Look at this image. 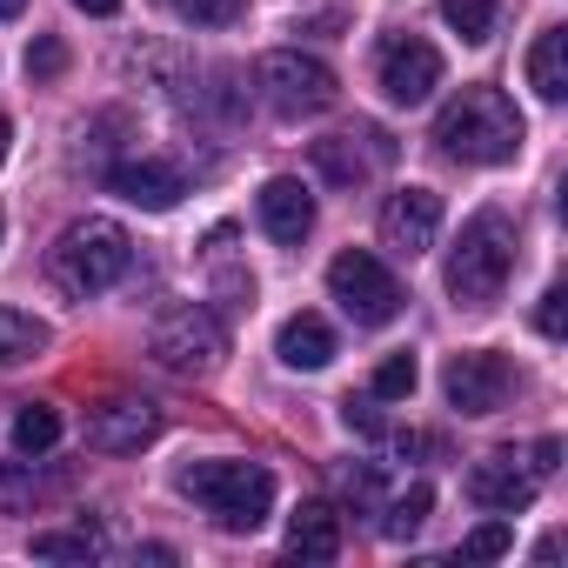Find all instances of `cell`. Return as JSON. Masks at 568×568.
<instances>
[{"instance_id": "cell-20", "label": "cell", "mask_w": 568, "mask_h": 568, "mask_svg": "<svg viewBox=\"0 0 568 568\" xmlns=\"http://www.w3.org/2000/svg\"><path fill=\"white\" fill-rule=\"evenodd\" d=\"M54 442H61V408L28 402V408L14 415V455H48Z\"/></svg>"}, {"instance_id": "cell-18", "label": "cell", "mask_w": 568, "mask_h": 568, "mask_svg": "<svg viewBox=\"0 0 568 568\" xmlns=\"http://www.w3.org/2000/svg\"><path fill=\"white\" fill-rule=\"evenodd\" d=\"M48 342H54V328H48V322H34L28 308H0V368L34 362Z\"/></svg>"}, {"instance_id": "cell-30", "label": "cell", "mask_w": 568, "mask_h": 568, "mask_svg": "<svg viewBox=\"0 0 568 568\" xmlns=\"http://www.w3.org/2000/svg\"><path fill=\"white\" fill-rule=\"evenodd\" d=\"M555 462H561V442H555V435H548V442H541V448H535V475H555Z\"/></svg>"}, {"instance_id": "cell-5", "label": "cell", "mask_w": 568, "mask_h": 568, "mask_svg": "<svg viewBox=\"0 0 568 568\" xmlns=\"http://www.w3.org/2000/svg\"><path fill=\"white\" fill-rule=\"evenodd\" d=\"M148 355L174 375H214L227 362V328L214 308L187 302V308H168L154 328H148Z\"/></svg>"}, {"instance_id": "cell-22", "label": "cell", "mask_w": 568, "mask_h": 568, "mask_svg": "<svg viewBox=\"0 0 568 568\" xmlns=\"http://www.w3.org/2000/svg\"><path fill=\"white\" fill-rule=\"evenodd\" d=\"M428 508H435V488H428V481L402 488V495L388 501V521H382V535H395V541H402V535H415V528L428 521Z\"/></svg>"}, {"instance_id": "cell-15", "label": "cell", "mask_w": 568, "mask_h": 568, "mask_svg": "<svg viewBox=\"0 0 568 568\" xmlns=\"http://www.w3.org/2000/svg\"><path fill=\"white\" fill-rule=\"evenodd\" d=\"M274 355H281V368H302V375H315V368H328L335 362V328L322 322V315H288L281 322V335H274Z\"/></svg>"}, {"instance_id": "cell-4", "label": "cell", "mask_w": 568, "mask_h": 568, "mask_svg": "<svg viewBox=\"0 0 568 568\" xmlns=\"http://www.w3.org/2000/svg\"><path fill=\"white\" fill-rule=\"evenodd\" d=\"M174 488L201 515H214V528H227V535H254L274 508V475L261 462H187L174 475Z\"/></svg>"}, {"instance_id": "cell-12", "label": "cell", "mask_w": 568, "mask_h": 568, "mask_svg": "<svg viewBox=\"0 0 568 568\" xmlns=\"http://www.w3.org/2000/svg\"><path fill=\"white\" fill-rule=\"evenodd\" d=\"M154 435H161L154 402H108L88 415V448H101V455H141Z\"/></svg>"}, {"instance_id": "cell-17", "label": "cell", "mask_w": 568, "mask_h": 568, "mask_svg": "<svg viewBox=\"0 0 568 568\" xmlns=\"http://www.w3.org/2000/svg\"><path fill=\"white\" fill-rule=\"evenodd\" d=\"M528 88L541 101H561L568 94V34L561 28H541L535 48H528Z\"/></svg>"}, {"instance_id": "cell-29", "label": "cell", "mask_w": 568, "mask_h": 568, "mask_svg": "<svg viewBox=\"0 0 568 568\" xmlns=\"http://www.w3.org/2000/svg\"><path fill=\"white\" fill-rule=\"evenodd\" d=\"M342 422H348L355 435H368V442H375V435H388V422H382V408H375V402H355V395L342 402Z\"/></svg>"}, {"instance_id": "cell-26", "label": "cell", "mask_w": 568, "mask_h": 568, "mask_svg": "<svg viewBox=\"0 0 568 568\" xmlns=\"http://www.w3.org/2000/svg\"><path fill=\"white\" fill-rule=\"evenodd\" d=\"M168 8L187 21V28H234L247 14V0H168Z\"/></svg>"}, {"instance_id": "cell-2", "label": "cell", "mask_w": 568, "mask_h": 568, "mask_svg": "<svg viewBox=\"0 0 568 568\" xmlns=\"http://www.w3.org/2000/svg\"><path fill=\"white\" fill-rule=\"evenodd\" d=\"M128 267H134V241H128V227H121V221H108V214L68 221V227H61V241L48 247V274H54V288H61V295H74V302L108 295Z\"/></svg>"}, {"instance_id": "cell-9", "label": "cell", "mask_w": 568, "mask_h": 568, "mask_svg": "<svg viewBox=\"0 0 568 568\" xmlns=\"http://www.w3.org/2000/svg\"><path fill=\"white\" fill-rule=\"evenodd\" d=\"M375 74H382V94H388L395 108H422V101L442 88V54H435L422 34H395V41H382Z\"/></svg>"}, {"instance_id": "cell-8", "label": "cell", "mask_w": 568, "mask_h": 568, "mask_svg": "<svg viewBox=\"0 0 568 568\" xmlns=\"http://www.w3.org/2000/svg\"><path fill=\"white\" fill-rule=\"evenodd\" d=\"M442 395H448L455 415H495V408H508V395H515V368H508V355H495V348H462V355H448V368H442Z\"/></svg>"}, {"instance_id": "cell-6", "label": "cell", "mask_w": 568, "mask_h": 568, "mask_svg": "<svg viewBox=\"0 0 568 568\" xmlns=\"http://www.w3.org/2000/svg\"><path fill=\"white\" fill-rule=\"evenodd\" d=\"M328 295L342 302V315L355 328H388L402 315V281L368 254V247H342L328 261Z\"/></svg>"}, {"instance_id": "cell-25", "label": "cell", "mask_w": 568, "mask_h": 568, "mask_svg": "<svg viewBox=\"0 0 568 568\" xmlns=\"http://www.w3.org/2000/svg\"><path fill=\"white\" fill-rule=\"evenodd\" d=\"M415 382H422V368H415V355L402 348V355H388V362L375 368V402H408Z\"/></svg>"}, {"instance_id": "cell-34", "label": "cell", "mask_w": 568, "mask_h": 568, "mask_svg": "<svg viewBox=\"0 0 568 568\" xmlns=\"http://www.w3.org/2000/svg\"><path fill=\"white\" fill-rule=\"evenodd\" d=\"M0 234H8V214H0Z\"/></svg>"}, {"instance_id": "cell-21", "label": "cell", "mask_w": 568, "mask_h": 568, "mask_svg": "<svg viewBox=\"0 0 568 568\" xmlns=\"http://www.w3.org/2000/svg\"><path fill=\"white\" fill-rule=\"evenodd\" d=\"M101 548H108V541H101V528H88V521H81V528H61V535H34V555H41V561H94Z\"/></svg>"}, {"instance_id": "cell-24", "label": "cell", "mask_w": 568, "mask_h": 568, "mask_svg": "<svg viewBox=\"0 0 568 568\" xmlns=\"http://www.w3.org/2000/svg\"><path fill=\"white\" fill-rule=\"evenodd\" d=\"M515 548V528H508V515H488L462 548H455V561H495V555H508Z\"/></svg>"}, {"instance_id": "cell-10", "label": "cell", "mask_w": 568, "mask_h": 568, "mask_svg": "<svg viewBox=\"0 0 568 568\" xmlns=\"http://www.w3.org/2000/svg\"><path fill=\"white\" fill-rule=\"evenodd\" d=\"M442 234V194L435 187H395L382 201V247H395L402 261L428 254Z\"/></svg>"}, {"instance_id": "cell-31", "label": "cell", "mask_w": 568, "mask_h": 568, "mask_svg": "<svg viewBox=\"0 0 568 568\" xmlns=\"http://www.w3.org/2000/svg\"><path fill=\"white\" fill-rule=\"evenodd\" d=\"M81 14H121V0H74Z\"/></svg>"}, {"instance_id": "cell-23", "label": "cell", "mask_w": 568, "mask_h": 568, "mask_svg": "<svg viewBox=\"0 0 568 568\" xmlns=\"http://www.w3.org/2000/svg\"><path fill=\"white\" fill-rule=\"evenodd\" d=\"M442 21L462 41H488L495 34V0H442Z\"/></svg>"}, {"instance_id": "cell-13", "label": "cell", "mask_w": 568, "mask_h": 568, "mask_svg": "<svg viewBox=\"0 0 568 568\" xmlns=\"http://www.w3.org/2000/svg\"><path fill=\"white\" fill-rule=\"evenodd\" d=\"M108 187L114 194H128L134 207H174L181 194H187V174L174 168V161H161V154H134V161H121V168H108Z\"/></svg>"}, {"instance_id": "cell-1", "label": "cell", "mask_w": 568, "mask_h": 568, "mask_svg": "<svg viewBox=\"0 0 568 568\" xmlns=\"http://www.w3.org/2000/svg\"><path fill=\"white\" fill-rule=\"evenodd\" d=\"M521 141H528V128H521V114L501 88H462L435 114V148L462 168H501V161L521 154Z\"/></svg>"}, {"instance_id": "cell-11", "label": "cell", "mask_w": 568, "mask_h": 568, "mask_svg": "<svg viewBox=\"0 0 568 568\" xmlns=\"http://www.w3.org/2000/svg\"><path fill=\"white\" fill-rule=\"evenodd\" d=\"M254 214H261L267 241H281V247H302V241L315 234V194H308L295 174H274V181H261V194H254Z\"/></svg>"}, {"instance_id": "cell-19", "label": "cell", "mask_w": 568, "mask_h": 568, "mask_svg": "<svg viewBox=\"0 0 568 568\" xmlns=\"http://www.w3.org/2000/svg\"><path fill=\"white\" fill-rule=\"evenodd\" d=\"M315 168H322L335 187H355V181H368V154H362L348 134H328V141H315Z\"/></svg>"}, {"instance_id": "cell-32", "label": "cell", "mask_w": 568, "mask_h": 568, "mask_svg": "<svg viewBox=\"0 0 568 568\" xmlns=\"http://www.w3.org/2000/svg\"><path fill=\"white\" fill-rule=\"evenodd\" d=\"M21 8H28V0H0V21H21Z\"/></svg>"}, {"instance_id": "cell-16", "label": "cell", "mask_w": 568, "mask_h": 568, "mask_svg": "<svg viewBox=\"0 0 568 568\" xmlns=\"http://www.w3.org/2000/svg\"><path fill=\"white\" fill-rule=\"evenodd\" d=\"M288 555L302 561H335L342 555V508L335 501H302L288 515Z\"/></svg>"}, {"instance_id": "cell-27", "label": "cell", "mask_w": 568, "mask_h": 568, "mask_svg": "<svg viewBox=\"0 0 568 568\" xmlns=\"http://www.w3.org/2000/svg\"><path fill=\"white\" fill-rule=\"evenodd\" d=\"M535 328H541L548 342H561V335H568V295H561V288H548V295H541V308H535Z\"/></svg>"}, {"instance_id": "cell-28", "label": "cell", "mask_w": 568, "mask_h": 568, "mask_svg": "<svg viewBox=\"0 0 568 568\" xmlns=\"http://www.w3.org/2000/svg\"><path fill=\"white\" fill-rule=\"evenodd\" d=\"M61 68H68V48H61V41H54V34H48V41H34V48H28V74H41V81H54V74H61Z\"/></svg>"}, {"instance_id": "cell-7", "label": "cell", "mask_w": 568, "mask_h": 568, "mask_svg": "<svg viewBox=\"0 0 568 568\" xmlns=\"http://www.w3.org/2000/svg\"><path fill=\"white\" fill-rule=\"evenodd\" d=\"M254 81H261V94H267L274 114H295V121H302V114H328V108L342 101L335 68L315 61V54H302V48H274V54H261Z\"/></svg>"}, {"instance_id": "cell-3", "label": "cell", "mask_w": 568, "mask_h": 568, "mask_svg": "<svg viewBox=\"0 0 568 568\" xmlns=\"http://www.w3.org/2000/svg\"><path fill=\"white\" fill-rule=\"evenodd\" d=\"M515 274V221L501 207H475L448 254V295L455 308H495Z\"/></svg>"}, {"instance_id": "cell-14", "label": "cell", "mask_w": 568, "mask_h": 568, "mask_svg": "<svg viewBox=\"0 0 568 568\" xmlns=\"http://www.w3.org/2000/svg\"><path fill=\"white\" fill-rule=\"evenodd\" d=\"M468 501L488 508V515H521L535 501V475L515 468V455H488L468 468Z\"/></svg>"}, {"instance_id": "cell-33", "label": "cell", "mask_w": 568, "mask_h": 568, "mask_svg": "<svg viewBox=\"0 0 568 568\" xmlns=\"http://www.w3.org/2000/svg\"><path fill=\"white\" fill-rule=\"evenodd\" d=\"M0 161H8V121H0Z\"/></svg>"}]
</instances>
